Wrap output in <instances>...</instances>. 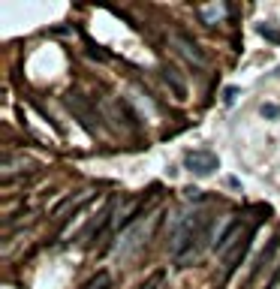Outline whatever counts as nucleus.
Masks as SVG:
<instances>
[{"mask_svg":"<svg viewBox=\"0 0 280 289\" xmlns=\"http://www.w3.org/2000/svg\"><path fill=\"white\" fill-rule=\"evenodd\" d=\"M259 33L265 36V40H271V43H280V30H274L271 24H259Z\"/></svg>","mask_w":280,"mask_h":289,"instance_id":"9","label":"nucleus"},{"mask_svg":"<svg viewBox=\"0 0 280 289\" xmlns=\"http://www.w3.org/2000/svg\"><path fill=\"white\" fill-rule=\"evenodd\" d=\"M160 280H163V271H157V274H154L151 280H145L139 289H157V286H160Z\"/></svg>","mask_w":280,"mask_h":289,"instance_id":"10","label":"nucleus"},{"mask_svg":"<svg viewBox=\"0 0 280 289\" xmlns=\"http://www.w3.org/2000/svg\"><path fill=\"white\" fill-rule=\"evenodd\" d=\"M187 199H202V190H196V187H190V190H187Z\"/></svg>","mask_w":280,"mask_h":289,"instance_id":"13","label":"nucleus"},{"mask_svg":"<svg viewBox=\"0 0 280 289\" xmlns=\"http://www.w3.org/2000/svg\"><path fill=\"white\" fill-rule=\"evenodd\" d=\"M280 247V238H271V244H268V250H262L259 253V259H256V265H253V274H259L268 262H271V256H274V250Z\"/></svg>","mask_w":280,"mask_h":289,"instance_id":"7","label":"nucleus"},{"mask_svg":"<svg viewBox=\"0 0 280 289\" xmlns=\"http://www.w3.org/2000/svg\"><path fill=\"white\" fill-rule=\"evenodd\" d=\"M262 115H268V118H277V115H280V108H277V105H262Z\"/></svg>","mask_w":280,"mask_h":289,"instance_id":"12","label":"nucleus"},{"mask_svg":"<svg viewBox=\"0 0 280 289\" xmlns=\"http://www.w3.org/2000/svg\"><path fill=\"white\" fill-rule=\"evenodd\" d=\"M196 15H199V21L202 24H217V21H223V15H226V6L223 3H211V6H199L196 9Z\"/></svg>","mask_w":280,"mask_h":289,"instance_id":"5","label":"nucleus"},{"mask_svg":"<svg viewBox=\"0 0 280 289\" xmlns=\"http://www.w3.org/2000/svg\"><path fill=\"white\" fill-rule=\"evenodd\" d=\"M235 96H238V88H226L223 91V102H235Z\"/></svg>","mask_w":280,"mask_h":289,"instance_id":"11","label":"nucleus"},{"mask_svg":"<svg viewBox=\"0 0 280 289\" xmlns=\"http://www.w3.org/2000/svg\"><path fill=\"white\" fill-rule=\"evenodd\" d=\"M184 166H187V172H193L199 178H208V175H214L220 169V160H217L214 151L199 148V151H187L184 154Z\"/></svg>","mask_w":280,"mask_h":289,"instance_id":"2","label":"nucleus"},{"mask_svg":"<svg viewBox=\"0 0 280 289\" xmlns=\"http://www.w3.org/2000/svg\"><path fill=\"white\" fill-rule=\"evenodd\" d=\"M172 43L178 46V51L190 60V63H196V66H205V51L196 46V40H190L187 33H181V30H175L172 33Z\"/></svg>","mask_w":280,"mask_h":289,"instance_id":"4","label":"nucleus"},{"mask_svg":"<svg viewBox=\"0 0 280 289\" xmlns=\"http://www.w3.org/2000/svg\"><path fill=\"white\" fill-rule=\"evenodd\" d=\"M163 82H166V85L175 91V96H178V99H184V96H187V88H184V82L175 76V69H169V66L163 69Z\"/></svg>","mask_w":280,"mask_h":289,"instance_id":"6","label":"nucleus"},{"mask_svg":"<svg viewBox=\"0 0 280 289\" xmlns=\"http://www.w3.org/2000/svg\"><path fill=\"white\" fill-rule=\"evenodd\" d=\"M160 220H163V211H154V214H148V217H142V220H136L130 229H124L121 235H117V241H114V253H121V256H127V253H133L136 247H142L154 232H157V226H160Z\"/></svg>","mask_w":280,"mask_h":289,"instance_id":"1","label":"nucleus"},{"mask_svg":"<svg viewBox=\"0 0 280 289\" xmlns=\"http://www.w3.org/2000/svg\"><path fill=\"white\" fill-rule=\"evenodd\" d=\"M85 289H112V277H109L106 271H100V274H97V277H94Z\"/></svg>","mask_w":280,"mask_h":289,"instance_id":"8","label":"nucleus"},{"mask_svg":"<svg viewBox=\"0 0 280 289\" xmlns=\"http://www.w3.org/2000/svg\"><path fill=\"white\" fill-rule=\"evenodd\" d=\"M63 102H66V108L78 118V124H82L88 133H97V121H100V118H97V112L91 108V102H88L82 94H66Z\"/></svg>","mask_w":280,"mask_h":289,"instance_id":"3","label":"nucleus"}]
</instances>
